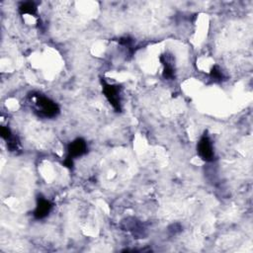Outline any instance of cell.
Instances as JSON below:
<instances>
[{
    "label": "cell",
    "instance_id": "obj_1",
    "mask_svg": "<svg viewBox=\"0 0 253 253\" xmlns=\"http://www.w3.org/2000/svg\"><path fill=\"white\" fill-rule=\"evenodd\" d=\"M36 104H37V108H38L39 113L43 117L52 118V117L56 116L58 111H59L58 106L53 101H51V99H49L47 97L39 96L37 98Z\"/></svg>",
    "mask_w": 253,
    "mask_h": 253
},
{
    "label": "cell",
    "instance_id": "obj_2",
    "mask_svg": "<svg viewBox=\"0 0 253 253\" xmlns=\"http://www.w3.org/2000/svg\"><path fill=\"white\" fill-rule=\"evenodd\" d=\"M198 153L200 157L206 161H211L214 158L213 144L209 137L204 136L198 143Z\"/></svg>",
    "mask_w": 253,
    "mask_h": 253
},
{
    "label": "cell",
    "instance_id": "obj_3",
    "mask_svg": "<svg viewBox=\"0 0 253 253\" xmlns=\"http://www.w3.org/2000/svg\"><path fill=\"white\" fill-rule=\"evenodd\" d=\"M104 94L110 104L114 107L116 111H121V98H120V89L118 86L105 84L104 85Z\"/></svg>",
    "mask_w": 253,
    "mask_h": 253
},
{
    "label": "cell",
    "instance_id": "obj_4",
    "mask_svg": "<svg viewBox=\"0 0 253 253\" xmlns=\"http://www.w3.org/2000/svg\"><path fill=\"white\" fill-rule=\"evenodd\" d=\"M87 152V145L82 139H77L69 146V157L76 158L83 155Z\"/></svg>",
    "mask_w": 253,
    "mask_h": 253
},
{
    "label": "cell",
    "instance_id": "obj_5",
    "mask_svg": "<svg viewBox=\"0 0 253 253\" xmlns=\"http://www.w3.org/2000/svg\"><path fill=\"white\" fill-rule=\"evenodd\" d=\"M51 204L48 200L43 198L39 199L38 206L36 208L34 215L37 219H44L49 215V213L51 212Z\"/></svg>",
    "mask_w": 253,
    "mask_h": 253
},
{
    "label": "cell",
    "instance_id": "obj_6",
    "mask_svg": "<svg viewBox=\"0 0 253 253\" xmlns=\"http://www.w3.org/2000/svg\"><path fill=\"white\" fill-rule=\"evenodd\" d=\"M20 11L22 14H30V15H35L37 12V7L34 3L32 2H27L24 3L21 7H20Z\"/></svg>",
    "mask_w": 253,
    "mask_h": 253
}]
</instances>
